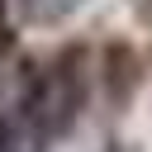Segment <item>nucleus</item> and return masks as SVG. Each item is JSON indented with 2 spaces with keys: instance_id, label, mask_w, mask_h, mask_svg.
Segmentation results:
<instances>
[{
  "instance_id": "obj_1",
  "label": "nucleus",
  "mask_w": 152,
  "mask_h": 152,
  "mask_svg": "<svg viewBox=\"0 0 152 152\" xmlns=\"http://www.w3.org/2000/svg\"><path fill=\"white\" fill-rule=\"evenodd\" d=\"M86 104V71H81V52H62L52 57L43 71H33L28 95H24V114L33 124L38 138H57L62 128L76 124Z\"/></svg>"
},
{
  "instance_id": "obj_2",
  "label": "nucleus",
  "mask_w": 152,
  "mask_h": 152,
  "mask_svg": "<svg viewBox=\"0 0 152 152\" xmlns=\"http://www.w3.org/2000/svg\"><path fill=\"white\" fill-rule=\"evenodd\" d=\"M86 5L90 0H19V14H24V24H62Z\"/></svg>"
},
{
  "instance_id": "obj_3",
  "label": "nucleus",
  "mask_w": 152,
  "mask_h": 152,
  "mask_svg": "<svg viewBox=\"0 0 152 152\" xmlns=\"http://www.w3.org/2000/svg\"><path fill=\"white\" fill-rule=\"evenodd\" d=\"M0 152H19V133L10 119H0Z\"/></svg>"
}]
</instances>
